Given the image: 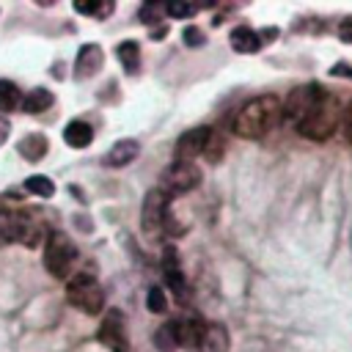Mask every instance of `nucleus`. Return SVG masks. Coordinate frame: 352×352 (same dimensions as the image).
I'll return each mask as SVG.
<instances>
[{"instance_id": "obj_1", "label": "nucleus", "mask_w": 352, "mask_h": 352, "mask_svg": "<svg viewBox=\"0 0 352 352\" xmlns=\"http://www.w3.org/2000/svg\"><path fill=\"white\" fill-rule=\"evenodd\" d=\"M278 121H280V99L275 94H264V96H256V99L245 102L236 110L231 129H234V135H239L245 140H258Z\"/></svg>"}, {"instance_id": "obj_2", "label": "nucleus", "mask_w": 352, "mask_h": 352, "mask_svg": "<svg viewBox=\"0 0 352 352\" xmlns=\"http://www.w3.org/2000/svg\"><path fill=\"white\" fill-rule=\"evenodd\" d=\"M0 236L8 242H22L25 248H38L47 239V228L30 212H0Z\"/></svg>"}, {"instance_id": "obj_3", "label": "nucleus", "mask_w": 352, "mask_h": 352, "mask_svg": "<svg viewBox=\"0 0 352 352\" xmlns=\"http://www.w3.org/2000/svg\"><path fill=\"white\" fill-rule=\"evenodd\" d=\"M77 245L63 231H50L44 239V267L52 278H69L77 264Z\"/></svg>"}, {"instance_id": "obj_4", "label": "nucleus", "mask_w": 352, "mask_h": 352, "mask_svg": "<svg viewBox=\"0 0 352 352\" xmlns=\"http://www.w3.org/2000/svg\"><path fill=\"white\" fill-rule=\"evenodd\" d=\"M338 121H341L338 104H336V99L327 94V96H324L305 118H300L294 126H297V132H300L302 138H308V140H327V138L336 132Z\"/></svg>"}, {"instance_id": "obj_5", "label": "nucleus", "mask_w": 352, "mask_h": 352, "mask_svg": "<svg viewBox=\"0 0 352 352\" xmlns=\"http://www.w3.org/2000/svg\"><path fill=\"white\" fill-rule=\"evenodd\" d=\"M66 300L77 311H82L88 316H96V314L104 311V289L88 272H80V275H72L69 278V283H66Z\"/></svg>"}, {"instance_id": "obj_6", "label": "nucleus", "mask_w": 352, "mask_h": 352, "mask_svg": "<svg viewBox=\"0 0 352 352\" xmlns=\"http://www.w3.org/2000/svg\"><path fill=\"white\" fill-rule=\"evenodd\" d=\"M327 96V91L319 85V82H305V85H297L289 96H286V102H280V116L286 118V121H292V124H297L300 118H305L322 99Z\"/></svg>"}, {"instance_id": "obj_7", "label": "nucleus", "mask_w": 352, "mask_h": 352, "mask_svg": "<svg viewBox=\"0 0 352 352\" xmlns=\"http://www.w3.org/2000/svg\"><path fill=\"white\" fill-rule=\"evenodd\" d=\"M168 206H170V195L162 190V187H154L146 192L143 198V206H140V228L143 234H157L165 220H168Z\"/></svg>"}, {"instance_id": "obj_8", "label": "nucleus", "mask_w": 352, "mask_h": 352, "mask_svg": "<svg viewBox=\"0 0 352 352\" xmlns=\"http://www.w3.org/2000/svg\"><path fill=\"white\" fill-rule=\"evenodd\" d=\"M201 184V170H198V165L195 162H179V160H173L168 168H165V173H162V190L170 195H176V192H190V190H195Z\"/></svg>"}, {"instance_id": "obj_9", "label": "nucleus", "mask_w": 352, "mask_h": 352, "mask_svg": "<svg viewBox=\"0 0 352 352\" xmlns=\"http://www.w3.org/2000/svg\"><path fill=\"white\" fill-rule=\"evenodd\" d=\"M96 338L110 349V352H129V336H126V316L118 308H110L99 324Z\"/></svg>"}, {"instance_id": "obj_10", "label": "nucleus", "mask_w": 352, "mask_h": 352, "mask_svg": "<svg viewBox=\"0 0 352 352\" xmlns=\"http://www.w3.org/2000/svg\"><path fill=\"white\" fill-rule=\"evenodd\" d=\"M209 135H212L209 126H195V129L182 132L179 140H176V146H173V160L192 162L195 157H201L204 148H206V143H209Z\"/></svg>"}, {"instance_id": "obj_11", "label": "nucleus", "mask_w": 352, "mask_h": 352, "mask_svg": "<svg viewBox=\"0 0 352 352\" xmlns=\"http://www.w3.org/2000/svg\"><path fill=\"white\" fill-rule=\"evenodd\" d=\"M104 66V50L99 44H82L74 60V77L77 80H91L94 74H99Z\"/></svg>"}, {"instance_id": "obj_12", "label": "nucleus", "mask_w": 352, "mask_h": 352, "mask_svg": "<svg viewBox=\"0 0 352 352\" xmlns=\"http://www.w3.org/2000/svg\"><path fill=\"white\" fill-rule=\"evenodd\" d=\"M162 275H165V283L170 286V292H173L179 300H184V297H187V280H184V272H182V267H179V253H176V248H165V253H162Z\"/></svg>"}, {"instance_id": "obj_13", "label": "nucleus", "mask_w": 352, "mask_h": 352, "mask_svg": "<svg viewBox=\"0 0 352 352\" xmlns=\"http://www.w3.org/2000/svg\"><path fill=\"white\" fill-rule=\"evenodd\" d=\"M228 41H231V50L239 52V55H256V52L264 47L258 30H253L250 25H236V28L231 30Z\"/></svg>"}, {"instance_id": "obj_14", "label": "nucleus", "mask_w": 352, "mask_h": 352, "mask_svg": "<svg viewBox=\"0 0 352 352\" xmlns=\"http://www.w3.org/2000/svg\"><path fill=\"white\" fill-rule=\"evenodd\" d=\"M138 154H140V143L138 140H132V138H124V140H116L113 146H110V151L104 154V165L107 168H124V165H129L132 160H138Z\"/></svg>"}, {"instance_id": "obj_15", "label": "nucleus", "mask_w": 352, "mask_h": 352, "mask_svg": "<svg viewBox=\"0 0 352 352\" xmlns=\"http://www.w3.org/2000/svg\"><path fill=\"white\" fill-rule=\"evenodd\" d=\"M204 352H228V346H231V336H228V330H226V324H220V322H209L206 324V330H204V336H201V344H198Z\"/></svg>"}, {"instance_id": "obj_16", "label": "nucleus", "mask_w": 352, "mask_h": 352, "mask_svg": "<svg viewBox=\"0 0 352 352\" xmlns=\"http://www.w3.org/2000/svg\"><path fill=\"white\" fill-rule=\"evenodd\" d=\"M16 151H19L22 160H28V162H41V160L47 157V151H50V140H47L41 132H30V135H25V138L16 143Z\"/></svg>"}, {"instance_id": "obj_17", "label": "nucleus", "mask_w": 352, "mask_h": 352, "mask_svg": "<svg viewBox=\"0 0 352 352\" xmlns=\"http://www.w3.org/2000/svg\"><path fill=\"white\" fill-rule=\"evenodd\" d=\"M154 346L160 352H176V346H184V341H182V322L179 319H170L162 327H157Z\"/></svg>"}, {"instance_id": "obj_18", "label": "nucleus", "mask_w": 352, "mask_h": 352, "mask_svg": "<svg viewBox=\"0 0 352 352\" xmlns=\"http://www.w3.org/2000/svg\"><path fill=\"white\" fill-rule=\"evenodd\" d=\"M63 140H66V146H72V148H85V146H91V140H94V126H91L88 121H82V118H74V121L66 124Z\"/></svg>"}, {"instance_id": "obj_19", "label": "nucleus", "mask_w": 352, "mask_h": 352, "mask_svg": "<svg viewBox=\"0 0 352 352\" xmlns=\"http://www.w3.org/2000/svg\"><path fill=\"white\" fill-rule=\"evenodd\" d=\"M55 104V94L52 91H47V88H33L28 96H22V110L28 113V116H41L44 110H50Z\"/></svg>"}, {"instance_id": "obj_20", "label": "nucleus", "mask_w": 352, "mask_h": 352, "mask_svg": "<svg viewBox=\"0 0 352 352\" xmlns=\"http://www.w3.org/2000/svg\"><path fill=\"white\" fill-rule=\"evenodd\" d=\"M116 55L124 66L126 74H138L140 72V44L138 41H121L116 47Z\"/></svg>"}, {"instance_id": "obj_21", "label": "nucleus", "mask_w": 352, "mask_h": 352, "mask_svg": "<svg viewBox=\"0 0 352 352\" xmlns=\"http://www.w3.org/2000/svg\"><path fill=\"white\" fill-rule=\"evenodd\" d=\"M74 11L85 14V16H94V19H107L116 11V3H110V0H80V3H74Z\"/></svg>"}, {"instance_id": "obj_22", "label": "nucleus", "mask_w": 352, "mask_h": 352, "mask_svg": "<svg viewBox=\"0 0 352 352\" xmlns=\"http://www.w3.org/2000/svg\"><path fill=\"white\" fill-rule=\"evenodd\" d=\"M22 104V91L11 80H0V113H14Z\"/></svg>"}, {"instance_id": "obj_23", "label": "nucleus", "mask_w": 352, "mask_h": 352, "mask_svg": "<svg viewBox=\"0 0 352 352\" xmlns=\"http://www.w3.org/2000/svg\"><path fill=\"white\" fill-rule=\"evenodd\" d=\"M204 8H212V3H165V14L170 19H190Z\"/></svg>"}, {"instance_id": "obj_24", "label": "nucleus", "mask_w": 352, "mask_h": 352, "mask_svg": "<svg viewBox=\"0 0 352 352\" xmlns=\"http://www.w3.org/2000/svg\"><path fill=\"white\" fill-rule=\"evenodd\" d=\"M25 190L38 195V198H52L55 195V182L47 179V176H30V179H25Z\"/></svg>"}, {"instance_id": "obj_25", "label": "nucleus", "mask_w": 352, "mask_h": 352, "mask_svg": "<svg viewBox=\"0 0 352 352\" xmlns=\"http://www.w3.org/2000/svg\"><path fill=\"white\" fill-rule=\"evenodd\" d=\"M162 14H165V3H143L140 11H138V16H140L143 25H157V22H162Z\"/></svg>"}, {"instance_id": "obj_26", "label": "nucleus", "mask_w": 352, "mask_h": 352, "mask_svg": "<svg viewBox=\"0 0 352 352\" xmlns=\"http://www.w3.org/2000/svg\"><path fill=\"white\" fill-rule=\"evenodd\" d=\"M146 308H148L151 314H165V311H168V297H165V292H162L160 286H151V289H148V294H146Z\"/></svg>"}, {"instance_id": "obj_27", "label": "nucleus", "mask_w": 352, "mask_h": 352, "mask_svg": "<svg viewBox=\"0 0 352 352\" xmlns=\"http://www.w3.org/2000/svg\"><path fill=\"white\" fill-rule=\"evenodd\" d=\"M182 41L195 50V47H204V44H206V33H204L198 25H187V28L182 30Z\"/></svg>"}, {"instance_id": "obj_28", "label": "nucleus", "mask_w": 352, "mask_h": 352, "mask_svg": "<svg viewBox=\"0 0 352 352\" xmlns=\"http://www.w3.org/2000/svg\"><path fill=\"white\" fill-rule=\"evenodd\" d=\"M341 126H344L346 140L352 143V99L346 102V107H344V113H341Z\"/></svg>"}, {"instance_id": "obj_29", "label": "nucleus", "mask_w": 352, "mask_h": 352, "mask_svg": "<svg viewBox=\"0 0 352 352\" xmlns=\"http://www.w3.org/2000/svg\"><path fill=\"white\" fill-rule=\"evenodd\" d=\"M338 38L346 41V44H352V16H346V19L338 22Z\"/></svg>"}, {"instance_id": "obj_30", "label": "nucleus", "mask_w": 352, "mask_h": 352, "mask_svg": "<svg viewBox=\"0 0 352 352\" xmlns=\"http://www.w3.org/2000/svg\"><path fill=\"white\" fill-rule=\"evenodd\" d=\"M330 77H349V80H352V66H349L346 60H341V63H336V66L330 69Z\"/></svg>"}, {"instance_id": "obj_31", "label": "nucleus", "mask_w": 352, "mask_h": 352, "mask_svg": "<svg viewBox=\"0 0 352 352\" xmlns=\"http://www.w3.org/2000/svg\"><path fill=\"white\" fill-rule=\"evenodd\" d=\"M8 132H11V121L6 116H0V146L8 140Z\"/></svg>"}]
</instances>
